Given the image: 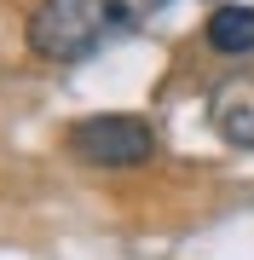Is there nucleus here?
Instances as JSON below:
<instances>
[{"mask_svg":"<svg viewBox=\"0 0 254 260\" xmlns=\"http://www.w3.org/2000/svg\"><path fill=\"white\" fill-rule=\"evenodd\" d=\"M87 168H139L156 156V133L144 116H87L64 139Z\"/></svg>","mask_w":254,"mask_h":260,"instance_id":"nucleus-2","label":"nucleus"},{"mask_svg":"<svg viewBox=\"0 0 254 260\" xmlns=\"http://www.w3.org/2000/svg\"><path fill=\"white\" fill-rule=\"evenodd\" d=\"M156 6L162 0H41L29 18V47L35 58L76 64V58H93L98 47L133 35Z\"/></svg>","mask_w":254,"mask_h":260,"instance_id":"nucleus-1","label":"nucleus"},{"mask_svg":"<svg viewBox=\"0 0 254 260\" xmlns=\"http://www.w3.org/2000/svg\"><path fill=\"white\" fill-rule=\"evenodd\" d=\"M214 127L237 150H254V81H231L214 93Z\"/></svg>","mask_w":254,"mask_h":260,"instance_id":"nucleus-3","label":"nucleus"},{"mask_svg":"<svg viewBox=\"0 0 254 260\" xmlns=\"http://www.w3.org/2000/svg\"><path fill=\"white\" fill-rule=\"evenodd\" d=\"M208 47L226 52V58H248L254 52V6H220L208 12Z\"/></svg>","mask_w":254,"mask_h":260,"instance_id":"nucleus-4","label":"nucleus"}]
</instances>
